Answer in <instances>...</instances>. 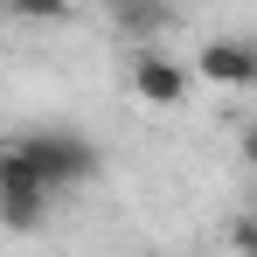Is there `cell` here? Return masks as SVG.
<instances>
[{
	"label": "cell",
	"instance_id": "6da1fadb",
	"mask_svg": "<svg viewBox=\"0 0 257 257\" xmlns=\"http://www.w3.org/2000/svg\"><path fill=\"white\" fill-rule=\"evenodd\" d=\"M49 209H56V188H49L42 167L28 160L21 132L0 139V229L28 236V229H42V222H49Z\"/></svg>",
	"mask_w": 257,
	"mask_h": 257
},
{
	"label": "cell",
	"instance_id": "7a4b0ae2",
	"mask_svg": "<svg viewBox=\"0 0 257 257\" xmlns=\"http://www.w3.org/2000/svg\"><path fill=\"white\" fill-rule=\"evenodd\" d=\"M21 146H28V160L42 167V181L63 195V188H84V181H97L104 174V153H97V139L77 125H35L21 132Z\"/></svg>",
	"mask_w": 257,
	"mask_h": 257
},
{
	"label": "cell",
	"instance_id": "3957f363",
	"mask_svg": "<svg viewBox=\"0 0 257 257\" xmlns=\"http://www.w3.org/2000/svg\"><path fill=\"white\" fill-rule=\"evenodd\" d=\"M125 84H132L139 104H153V111H181V104H188V84H195V70L174 63L167 49H139L132 70H125Z\"/></svg>",
	"mask_w": 257,
	"mask_h": 257
},
{
	"label": "cell",
	"instance_id": "277c9868",
	"mask_svg": "<svg viewBox=\"0 0 257 257\" xmlns=\"http://www.w3.org/2000/svg\"><path fill=\"white\" fill-rule=\"evenodd\" d=\"M188 70L202 84H215V90H257V42L250 35H209Z\"/></svg>",
	"mask_w": 257,
	"mask_h": 257
},
{
	"label": "cell",
	"instance_id": "5b68a950",
	"mask_svg": "<svg viewBox=\"0 0 257 257\" xmlns=\"http://www.w3.org/2000/svg\"><path fill=\"white\" fill-rule=\"evenodd\" d=\"M111 14H118V28H125V35H139V42L167 28V0H111Z\"/></svg>",
	"mask_w": 257,
	"mask_h": 257
},
{
	"label": "cell",
	"instance_id": "8992f818",
	"mask_svg": "<svg viewBox=\"0 0 257 257\" xmlns=\"http://www.w3.org/2000/svg\"><path fill=\"white\" fill-rule=\"evenodd\" d=\"M7 14H21V21H70V0H7Z\"/></svg>",
	"mask_w": 257,
	"mask_h": 257
},
{
	"label": "cell",
	"instance_id": "52a82bcc",
	"mask_svg": "<svg viewBox=\"0 0 257 257\" xmlns=\"http://www.w3.org/2000/svg\"><path fill=\"white\" fill-rule=\"evenodd\" d=\"M236 257H257V215L236 222Z\"/></svg>",
	"mask_w": 257,
	"mask_h": 257
},
{
	"label": "cell",
	"instance_id": "ba28073f",
	"mask_svg": "<svg viewBox=\"0 0 257 257\" xmlns=\"http://www.w3.org/2000/svg\"><path fill=\"white\" fill-rule=\"evenodd\" d=\"M236 153H243V167L257 174V118H250V125H243V132H236Z\"/></svg>",
	"mask_w": 257,
	"mask_h": 257
},
{
	"label": "cell",
	"instance_id": "9c48e42d",
	"mask_svg": "<svg viewBox=\"0 0 257 257\" xmlns=\"http://www.w3.org/2000/svg\"><path fill=\"white\" fill-rule=\"evenodd\" d=\"M0 7H7V0H0Z\"/></svg>",
	"mask_w": 257,
	"mask_h": 257
}]
</instances>
